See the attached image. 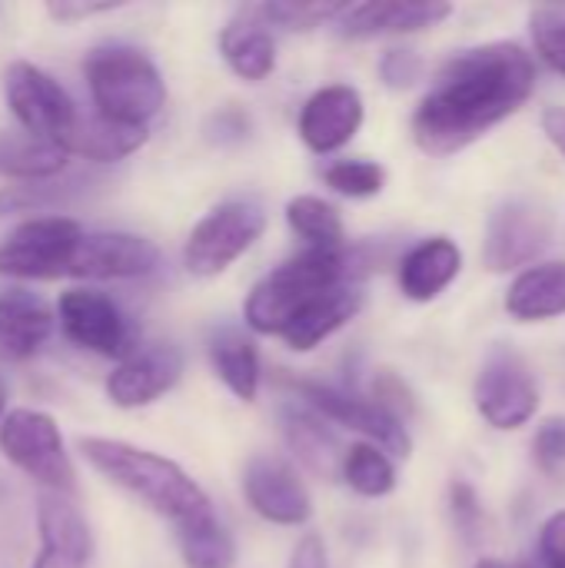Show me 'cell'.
I'll return each mask as SVG.
<instances>
[{
    "instance_id": "obj_1",
    "label": "cell",
    "mask_w": 565,
    "mask_h": 568,
    "mask_svg": "<svg viewBox=\"0 0 565 568\" xmlns=\"http://www.w3.org/2000/svg\"><path fill=\"white\" fill-rule=\"evenodd\" d=\"M536 90L533 57L513 43H480L443 63L413 113V140L426 156H453L513 116Z\"/></svg>"
},
{
    "instance_id": "obj_2",
    "label": "cell",
    "mask_w": 565,
    "mask_h": 568,
    "mask_svg": "<svg viewBox=\"0 0 565 568\" xmlns=\"http://www.w3.org/2000/svg\"><path fill=\"white\" fill-rule=\"evenodd\" d=\"M77 453L110 486L140 499L160 519L173 523L176 532L216 516L213 503L200 489V483L183 466H176L173 459H167L160 453H150L143 446H133L123 439H107V436H80Z\"/></svg>"
},
{
    "instance_id": "obj_3",
    "label": "cell",
    "mask_w": 565,
    "mask_h": 568,
    "mask_svg": "<svg viewBox=\"0 0 565 568\" xmlns=\"http://www.w3.org/2000/svg\"><path fill=\"white\" fill-rule=\"evenodd\" d=\"M83 80L93 100V113L110 123L147 130V123L167 103V83L160 67L130 43H100L83 60Z\"/></svg>"
},
{
    "instance_id": "obj_4",
    "label": "cell",
    "mask_w": 565,
    "mask_h": 568,
    "mask_svg": "<svg viewBox=\"0 0 565 568\" xmlns=\"http://www.w3.org/2000/svg\"><path fill=\"white\" fill-rule=\"evenodd\" d=\"M346 256L343 250H306L273 273H266L246 296L243 320L260 336H283L290 323L313 303L320 293L346 283Z\"/></svg>"
},
{
    "instance_id": "obj_5",
    "label": "cell",
    "mask_w": 565,
    "mask_h": 568,
    "mask_svg": "<svg viewBox=\"0 0 565 568\" xmlns=\"http://www.w3.org/2000/svg\"><path fill=\"white\" fill-rule=\"evenodd\" d=\"M3 100L23 133L47 140L60 150L67 146L83 116L70 90L30 60H10L3 67Z\"/></svg>"
},
{
    "instance_id": "obj_6",
    "label": "cell",
    "mask_w": 565,
    "mask_h": 568,
    "mask_svg": "<svg viewBox=\"0 0 565 568\" xmlns=\"http://www.w3.org/2000/svg\"><path fill=\"white\" fill-rule=\"evenodd\" d=\"M87 230L60 213L30 216L0 240V276L7 280H63L77 260Z\"/></svg>"
},
{
    "instance_id": "obj_7",
    "label": "cell",
    "mask_w": 565,
    "mask_h": 568,
    "mask_svg": "<svg viewBox=\"0 0 565 568\" xmlns=\"http://www.w3.org/2000/svg\"><path fill=\"white\" fill-rule=\"evenodd\" d=\"M57 326L63 339L83 353L103 359H127L140 349V329L127 316V310L90 286H70L57 300Z\"/></svg>"
},
{
    "instance_id": "obj_8",
    "label": "cell",
    "mask_w": 565,
    "mask_h": 568,
    "mask_svg": "<svg viewBox=\"0 0 565 568\" xmlns=\"http://www.w3.org/2000/svg\"><path fill=\"white\" fill-rule=\"evenodd\" d=\"M0 456L47 493L67 496L73 489V466L63 446V433L50 413L10 409L0 423Z\"/></svg>"
},
{
    "instance_id": "obj_9",
    "label": "cell",
    "mask_w": 565,
    "mask_h": 568,
    "mask_svg": "<svg viewBox=\"0 0 565 568\" xmlns=\"http://www.w3.org/2000/svg\"><path fill=\"white\" fill-rule=\"evenodd\" d=\"M266 230V213L253 200L216 203L186 236L183 266L186 273L210 280L226 273Z\"/></svg>"
},
{
    "instance_id": "obj_10",
    "label": "cell",
    "mask_w": 565,
    "mask_h": 568,
    "mask_svg": "<svg viewBox=\"0 0 565 568\" xmlns=\"http://www.w3.org/2000/svg\"><path fill=\"white\" fill-rule=\"evenodd\" d=\"M473 399L480 416L493 429H519L539 409V386L529 366L516 353H493L473 386Z\"/></svg>"
},
{
    "instance_id": "obj_11",
    "label": "cell",
    "mask_w": 565,
    "mask_h": 568,
    "mask_svg": "<svg viewBox=\"0 0 565 568\" xmlns=\"http://www.w3.org/2000/svg\"><path fill=\"white\" fill-rule=\"evenodd\" d=\"M296 389H300L303 403L313 413H320L326 423H340V426L366 436V443L380 446L390 456L406 459L413 453V439H410L403 419H396L380 403H370V399H360V396H350V393H340V389H330L320 383H296Z\"/></svg>"
},
{
    "instance_id": "obj_12",
    "label": "cell",
    "mask_w": 565,
    "mask_h": 568,
    "mask_svg": "<svg viewBox=\"0 0 565 568\" xmlns=\"http://www.w3.org/2000/svg\"><path fill=\"white\" fill-rule=\"evenodd\" d=\"M549 236H553V220L543 206L526 200H509L490 216L483 260L493 273H506L516 266L529 270V263L549 246Z\"/></svg>"
},
{
    "instance_id": "obj_13",
    "label": "cell",
    "mask_w": 565,
    "mask_h": 568,
    "mask_svg": "<svg viewBox=\"0 0 565 568\" xmlns=\"http://www.w3.org/2000/svg\"><path fill=\"white\" fill-rule=\"evenodd\" d=\"M183 376V353L170 343L140 346L133 356L117 363L103 389L117 409H143L167 396Z\"/></svg>"
},
{
    "instance_id": "obj_14",
    "label": "cell",
    "mask_w": 565,
    "mask_h": 568,
    "mask_svg": "<svg viewBox=\"0 0 565 568\" xmlns=\"http://www.w3.org/2000/svg\"><path fill=\"white\" fill-rule=\"evenodd\" d=\"M157 270L160 250L153 240L137 233L100 230L83 236L70 266V280H140Z\"/></svg>"
},
{
    "instance_id": "obj_15",
    "label": "cell",
    "mask_w": 565,
    "mask_h": 568,
    "mask_svg": "<svg viewBox=\"0 0 565 568\" xmlns=\"http://www.w3.org/2000/svg\"><path fill=\"white\" fill-rule=\"evenodd\" d=\"M37 542L30 568H90L93 532L67 496L47 493L37 503Z\"/></svg>"
},
{
    "instance_id": "obj_16",
    "label": "cell",
    "mask_w": 565,
    "mask_h": 568,
    "mask_svg": "<svg viewBox=\"0 0 565 568\" xmlns=\"http://www.w3.org/2000/svg\"><path fill=\"white\" fill-rule=\"evenodd\" d=\"M243 496L256 516L273 526H303L313 516V499L303 479L280 459L256 456L243 469Z\"/></svg>"
},
{
    "instance_id": "obj_17",
    "label": "cell",
    "mask_w": 565,
    "mask_h": 568,
    "mask_svg": "<svg viewBox=\"0 0 565 568\" xmlns=\"http://www.w3.org/2000/svg\"><path fill=\"white\" fill-rule=\"evenodd\" d=\"M363 126V97L350 83L316 90L300 110V136L313 153L343 150Z\"/></svg>"
},
{
    "instance_id": "obj_18",
    "label": "cell",
    "mask_w": 565,
    "mask_h": 568,
    "mask_svg": "<svg viewBox=\"0 0 565 568\" xmlns=\"http://www.w3.org/2000/svg\"><path fill=\"white\" fill-rule=\"evenodd\" d=\"M453 13V3H436V0H366V3H346L340 17L333 20L343 37L370 40L383 33H416V30H433Z\"/></svg>"
},
{
    "instance_id": "obj_19",
    "label": "cell",
    "mask_w": 565,
    "mask_h": 568,
    "mask_svg": "<svg viewBox=\"0 0 565 568\" xmlns=\"http://www.w3.org/2000/svg\"><path fill=\"white\" fill-rule=\"evenodd\" d=\"M57 326V310L30 290L0 293V363L33 359Z\"/></svg>"
},
{
    "instance_id": "obj_20",
    "label": "cell",
    "mask_w": 565,
    "mask_h": 568,
    "mask_svg": "<svg viewBox=\"0 0 565 568\" xmlns=\"http://www.w3.org/2000/svg\"><path fill=\"white\" fill-rule=\"evenodd\" d=\"M220 53L226 67L240 80H250V83H260L276 70V40L270 27L253 13V7L240 10L220 30Z\"/></svg>"
},
{
    "instance_id": "obj_21",
    "label": "cell",
    "mask_w": 565,
    "mask_h": 568,
    "mask_svg": "<svg viewBox=\"0 0 565 568\" xmlns=\"http://www.w3.org/2000/svg\"><path fill=\"white\" fill-rule=\"evenodd\" d=\"M460 270H463V250L446 236H433V240L416 243L403 256L400 290L413 303H430L460 276Z\"/></svg>"
},
{
    "instance_id": "obj_22",
    "label": "cell",
    "mask_w": 565,
    "mask_h": 568,
    "mask_svg": "<svg viewBox=\"0 0 565 568\" xmlns=\"http://www.w3.org/2000/svg\"><path fill=\"white\" fill-rule=\"evenodd\" d=\"M360 310H363V290L353 283H340V286L320 293L313 303H306L303 313L283 333V339L290 349L310 353L320 343H326L336 329H343L350 320H356Z\"/></svg>"
},
{
    "instance_id": "obj_23",
    "label": "cell",
    "mask_w": 565,
    "mask_h": 568,
    "mask_svg": "<svg viewBox=\"0 0 565 568\" xmlns=\"http://www.w3.org/2000/svg\"><path fill=\"white\" fill-rule=\"evenodd\" d=\"M283 433L286 443L293 449V456L320 479H333L343 476V463H346V449L340 446L336 433L326 426V419L320 413L306 409H286L283 413Z\"/></svg>"
},
{
    "instance_id": "obj_24",
    "label": "cell",
    "mask_w": 565,
    "mask_h": 568,
    "mask_svg": "<svg viewBox=\"0 0 565 568\" xmlns=\"http://www.w3.org/2000/svg\"><path fill=\"white\" fill-rule=\"evenodd\" d=\"M506 313L519 323L565 316V263H536L523 270L509 283Z\"/></svg>"
},
{
    "instance_id": "obj_25",
    "label": "cell",
    "mask_w": 565,
    "mask_h": 568,
    "mask_svg": "<svg viewBox=\"0 0 565 568\" xmlns=\"http://www.w3.org/2000/svg\"><path fill=\"white\" fill-rule=\"evenodd\" d=\"M143 143H147V130L110 123L100 113H90V116L83 113L63 150H67V156H80L90 163H117V160H127L130 153H137Z\"/></svg>"
},
{
    "instance_id": "obj_26",
    "label": "cell",
    "mask_w": 565,
    "mask_h": 568,
    "mask_svg": "<svg viewBox=\"0 0 565 568\" xmlns=\"http://www.w3.org/2000/svg\"><path fill=\"white\" fill-rule=\"evenodd\" d=\"M70 156L30 133H3L0 130V176L13 183H37L67 173Z\"/></svg>"
},
{
    "instance_id": "obj_27",
    "label": "cell",
    "mask_w": 565,
    "mask_h": 568,
    "mask_svg": "<svg viewBox=\"0 0 565 568\" xmlns=\"http://www.w3.org/2000/svg\"><path fill=\"white\" fill-rule=\"evenodd\" d=\"M210 366L216 379L243 403H253L260 393V353L253 339L223 329L210 339Z\"/></svg>"
},
{
    "instance_id": "obj_28",
    "label": "cell",
    "mask_w": 565,
    "mask_h": 568,
    "mask_svg": "<svg viewBox=\"0 0 565 568\" xmlns=\"http://www.w3.org/2000/svg\"><path fill=\"white\" fill-rule=\"evenodd\" d=\"M93 180L87 173H60L50 180H37V183H13L0 190V216L7 213H40L47 216L50 210L77 200Z\"/></svg>"
},
{
    "instance_id": "obj_29",
    "label": "cell",
    "mask_w": 565,
    "mask_h": 568,
    "mask_svg": "<svg viewBox=\"0 0 565 568\" xmlns=\"http://www.w3.org/2000/svg\"><path fill=\"white\" fill-rule=\"evenodd\" d=\"M286 223L300 240H306L310 250H343V216L320 196H293L286 203Z\"/></svg>"
},
{
    "instance_id": "obj_30",
    "label": "cell",
    "mask_w": 565,
    "mask_h": 568,
    "mask_svg": "<svg viewBox=\"0 0 565 568\" xmlns=\"http://www.w3.org/2000/svg\"><path fill=\"white\" fill-rule=\"evenodd\" d=\"M343 479L363 499H383L396 489V466H393L390 453H383L380 446L356 443L346 449Z\"/></svg>"
},
{
    "instance_id": "obj_31",
    "label": "cell",
    "mask_w": 565,
    "mask_h": 568,
    "mask_svg": "<svg viewBox=\"0 0 565 568\" xmlns=\"http://www.w3.org/2000/svg\"><path fill=\"white\" fill-rule=\"evenodd\" d=\"M176 539L186 568H233L236 562V542L216 516L180 529Z\"/></svg>"
},
{
    "instance_id": "obj_32",
    "label": "cell",
    "mask_w": 565,
    "mask_h": 568,
    "mask_svg": "<svg viewBox=\"0 0 565 568\" xmlns=\"http://www.w3.org/2000/svg\"><path fill=\"white\" fill-rule=\"evenodd\" d=\"M323 180L330 190H336L350 200H366V196L383 193L386 170L376 160H336L323 170Z\"/></svg>"
},
{
    "instance_id": "obj_33",
    "label": "cell",
    "mask_w": 565,
    "mask_h": 568,
    "mask_svg": "<svg viewBox=\"0 0 565 568\" xmlns=\"http://www.w3.org/2000/svg\"><path fill=\"white\" fill-rule=\"evenodd\" d=\"M346 3H293V0H283V3H260L253 7V13L270 27H283V30H313V27H323V23H333L340 17Z\"/></svg>"
},
{
    "instance_id": "obj_34",
    "label": "cell",
    "mask_w": 565,
    "mask_h": 568,
    "mask_svg": "<svg viewBox=\"0 0 565 568\" xmlns=\"http://www.w3.org/2000/svg\"><path fill=\"white\" fill-rule=\"evenodd\" d=\"M529 30L536 53L565 77V10L563 7H536L529 13Z\"/></svg>"
},
{
    "instance_id": "obj_35",
    "label": "cell",
    "mask_w": 565,
    "mask_h": 568,
    "mask_svg": "<svg viewBox=\"0 0 565 568\" xmlns=\"http://www.w3.org/2000/svg\"><path fill=\"white\" fill-rule=\"evenodd\" d=\"M533 449H536V463H539L543 469H556V466H563L565 463V416H553V419H546V423L539 426Z\"/></svg>"
},
{
    "instance_id": "obj_36",
    "label": "cell",
    "mask_w": 565,
    "mask_h": 568,
    "mask_svg": "<svg viewBox=\"0 0 565 568\" xmlns=\"http://www.w3.org/2000/svg\"><path fill=\"white\" fill-rule=\"evenodd\" d=\"M539 562L543 568H565V509L539 526Z\"/></svg>"
},
{
    "instance_id": "obj_37",
    "label": "cell",
    "mask_w": 565,
    "mask_h": 568,
    "mask_svg": "<svg viewBox=\"0 0 565 568\" xmlns=\"http://www.w3.org/2000/svg\"><path fill=\"white\" fill-rule=\"evenodd\" d=\"M380 73L390 87H410L423 73V60L413 50H390L380 63Z\"/></svg>"
},
{
    "instance_id": "obj_38",
    "label": "cell",
    "mask_w": 565,
    "mask_h": 568,
    "mask_svg": "<svg viewBox=\"0 0 565 568\" xmlns=\"http://www.w3.org/2000/svg\"><path fill=\"white\" fill-rule=\"evenodd\" d=\"M113 10H120V3H97V0H53V3H47V17H53L60 23H77L87 17L113 13Z\"/></svg>"
},
{
    "instance_id": "obj_39",
    "label": "cell",
    "mask_w": 565,
    "mask_h": 568,
    "mask_svg": "<svg viewBox=\"0 0 565 568\" xmlns=\"http://www.w3.org/2000/svg\"><path fill=\"white\" fill-rule=\"evenodd\" d=\"M453 516L460 523V529H466V536H473V529L480 526V499H476V489L470 483H453Z\"/></svg>"
},
{
    "instance_id": "obj_40",
    "label": "cell",
    "mask_w": 565,
    "mask_h": 568,
    "mask_svg": "<svg viewBox=\"0 0 565 568\" xmlns=\"http://www.w3.org/2000/svg\"><path fill=\"white\" fill-rule=\"evenodd\" d=\"M286 568H330L323 539H320V536H303V539H300V546L293 549L290 566Z\"/></svg>"
},
{
    "instance_id": "obj_41",
    "label": "cell",
    "mask_w": 565,
    "mask_h": 568,
    "mask_svg": "<svg viewBox=\"0 0 565 568\" xmlns=\"http://www.w3.org/2000/svg\"><path fill=\"white\" fill-rule=\"evenodd\" d=\"M543 133L549 136V143L565 156V106H549L543 113Z\"/></svg>"
},
{
    "instance_id": "obj_42",
    "label": "cell",
    "mask_w": 565,
    "mask_h": 568,
    "mask_svg": "<svg viewBox=\"0 0 565 568\" xmlns=\"http://www.w3.org/2000/svg\"><path fill=\"white\" fill-rule=\"evenodd\" d=\"M7 413H10V409H7V383L0 379V423L7 419Z\"/></svg>"
},
{
    "instance_id": "obj_43",
    "label": "cell",
    "mask_w": 565,
    "mask_h": 568,
    "mask_svg": "<svg viewBox=\"0 0 565 568\" xmlns=\"http://www.w3.org/2000/svg\"><path fill=\"white\" fill-rule=\"evenodd\" d=\"M476 568H509V566H503L500 559H480V562H476Z\"/></svg>"
}]
</instances>
